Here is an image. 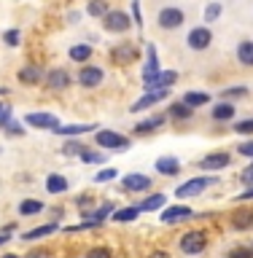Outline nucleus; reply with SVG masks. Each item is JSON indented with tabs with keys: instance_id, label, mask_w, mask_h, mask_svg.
<instances>
[{
	"instance_id": "f3484780",
	"label": "nucleus",
	"mask_w": 253,
	"mask_h": 258,
	"mask_svg": "<svg viewBox=\"0 0 253 258\" xmlns=\"http://www.w3.org/2000/svg\"><path fill=\"white\" fill-rule=\"evenodd\" d=\"M237 59L242 62V64H253V40H242V43L237 46Z\"/></svg>"
},
{
	"instance_id": "39448f33",
	"label": "nucleus",
	"mask_w": 253,
	"mask_h": 258,
	"mask_svg": "<svg viewBox=\"0 0 253 258\" xmlns=\"http://www.w3.org/2000/svg\"><path fill=\"white\" fill-rule=\"evenodd\" d=\"M159 24L165 30H175L183 24V11H178V8H162L159 11Z\"/></svg>"
},
{
	"instance_id": "c9c22d12",
	"label": "nucleus",
	"mask_w": 253,
	"mask_h": 258,
	"mask_svg": "<svg viewBox=\"0 0 253 258\" xmlns=\"http://www.w3.org/2000/svg\"><path fill=\"white\" fill-rule=\"evenodd\" d=\"M8 121H11V108H8V105H3V102H0V126H6Z\"/></svg>"
},
{
	"instance_id": "79ce46f5",
	"label": "nucleus",
	"mask_w": 253,
	"mask_h": 258,
	"mask_svg": "<svg viewBox=\"0 0 253 258\" xmlns=\"http://www.w3.org/2000/svg\"><path fill=\"white\" fill-rule=\"evenodd\" d=\"M229 258H253V253H248V250H232Z\"/></svg>"
},
{
	"instance_id": "b1692460",
	"label": "nucleus",
	"mask_w": 253,
	"mask_h": 258,
	"mask_svg": "<svg viewBox=\"0 0 253 258\" xmlns=\"http://www.w3.org/2000/svg\"><path fill=\"white\" fill-rule=\"evenodd\" d=\"M89 56H92V48L89 46H73L70 48V59H76V62H86Z\"/></svg>"
},
{
	"instance_id": "ea45409f",
	"label": "nucleus",
	"mask_w": 253,
	"mask_h": 258,
	"mask_svg": "<svg viewBox=\"0 0 253 258\" xmlns=\"http://www.w3.org/2000/svg\"><path fill=\"white\" fill-rule=\"evenodd\" d=\"M240 180H242V183H245V185H250V188H253V167H248V169H245V172H242V175H240Z\"/></svg>"
},
{
	"instance_id": "bb28decb",
	"label": "nucleus",
	"mask_w": 253,
	"mask_h": 258,
	"mask_svg": "<svg viewBox=\"0 0 253 258\" xmlns=\"http://www.w3.org/2000/svg\"><path fill=\"white\" fill-rule=\"evenodd\" d=\"M162 205H165V194H154V197H148L140 207L143 210H159Z\"/></svg>"
},
{
	"instance_id": "4468645a",
	"label": "nucleus",
	"mask_w": 253,
	"mask_h": 258,
	"mask_svg": "<svg viewBox=\"0 0 253 258\" xmlns=\"http://www.w3.org/2000/svg\"><path fill=\"white\" fill-rule=\"evenodd\" d=\"M40 76H43V70H40V64H30V68L19 70V81L22 84H38Z\"/></svg>"
},
{
	"instance_id": "a19ab883",
	"label": "nucleus",
	"mask_w": 253,
	"mask_h": 258,
	"mask_svg": "<svg viewBox=\"0 0 253 258\" xmlns=\"http://www.w3.org/2000/svg\"><path fill=\"white\" fill-rule=\"evenodd\" d=\"M237 151L242 153V156H253V143H242Z\"/></svg>"
},
{
	"instance_id": "2f4dec72",
	"label": "nucleus",
	"mask_w": 253,
	"mask_h": 258,
	"mask_svg": "<svg viewBox=\"0 0 253 258\" xmlns=\"http://www.w3.org/2000/svg\"><path fill=\"white\" fill-rule=\"evenodd\" d=\"M234 132H240V135H253V118L237 121V124H234Z\"/></svg>"
},
{
	"instance_id": "4be33fe9",
	"label": "nucleus",
	"mask_w": 253,
	"mask_h": 258,
	"mask_svg": "<svg viewBox=\"0 0 253 258\" xmlns=\"http://www.w3.org/2000/svg\"><path fill=\"white\" fill-rule=\"evenodd\" d=\"M208 100H210V97H208V94H202V92H189V94L183 97V105H189V108L194 110L197 105H205Z\"/></svg>"
},
{
	"instance_id": "37998d69",
	"label": "nucleus",
	"mask_w": 253,
	"mask_h": 258,
	"mask_svg": "<svg viewBox=\"0 0 253 258\" xmlns=\"http://www.w3.org/2000/svg\"><path fill=\"white\" fill-rule=\"evenodd\" d=\"M81 159H84V161H100V156H97V153H86V148L81 151Z\"/></svg>"
},
{
	"instance_id": "dca6fc26",
	"label": "nucleus",
	"mask_w": 253,
	"mask_h": 258,
	"mask_svg": "<svg viewBox=\"0 0 253 258\" xmlns=\"http://www.w3.org/2000/svg\"><path fill=\"white\" fill-rule=\"evenodd\" d=\"M68 73H65V70H52V73H48V78H46V84L48 86H52V89H65V86H68Z\"/></svg>"
},
{
	"instance_id": "5701e85b",
	"label": "nucleus",
	"mask_w": 253,
	"mask_h": 258,
	"mask_svg": "<svg viewBox=\"0 0 253 258\" xmlns=\"http://www.w3.org/2000/svg\"><path fill=\"white\" fill-rule=\"evenodd\" d=\"M213 118L216 121H226V118H234V105H218V108H213Z\"/></svg>"
},
{
	"instance_id": "412c9836",
	"label": "nucleus",
	"mask_w": 253,
	"mask_h": 258,
	"mask_svg": "<svg viewBox=\"0 0 253 258\" xmlns=\"http://www.w3.org/2000/svg\"><path fill=\"white\" fill-rule=\"evenodd\" d=\"M46 188L52 191V194H60L68 188V180H65L62 175H48V180H46Z\"/></svg>"
},
{
	"instance_id": "72a5a7b5",
	"label": "nucleus",
	"mask_w": 253,
	"mask_h": 258,
	"mask_svg": "<svg viewBox=\"0 0 253 258\" xmlns=\"http://www.w3.org/2000/svg\"><path fill=\"white\" fill-rule=\"evenodd\" d=\"M86 258H111V250L108 247H94L86 253Z\"/></svg>"
},
{
	"instance_id": "f704fd0d",
	"label": "nucleus",
	"mask_w": 253,
	"mask_h": 258,
	"mask_svg": "<svg viewBox=\"0 0 253 258\" xmlns=\"http://www.w3.org/2000/svg\"><path fill=\"white\" fill-rule=\"evenodd\" d=\"M113 177H116V169H103V172L94 175V180L97 183H105V180H113Z\"/></svg>"
},
{
	"instance_id": "2eb2a0df",
	"label": "nucleus",
	"mask_w": 253,
	"mask_h": 258,
	"mask_svg": "<svg viewBox=\"0 0 253 258\" xmlns=\"http://www.w3.org/2000/svg\"><path fill=\"white\" fill-rule=\"evenodd\" d=\"M178 169H181V164H178V159H173V156H162L157 161V172H162V175H175Z\"/></svg>"
},
{
	"instance_id": "09e8293b",
	"label": "nucleus",
	"mask_w": 253,
	"mask_h": 258,
	"mask_svg": "<svg viewBox=\"0 0 253 258\" xmlns=\"http://www.w3.org/2000/svg\"><path fill=\"white\" fill-rule=\"evenodd\" d=\"M30 258H46V253H32Z\"/></svg>"
},
{
	"instance_id": "a878e982",
	"label": "nucleus",
	"mask_w": 253,
	"mask_h": 258,
	"mask_svg": "<svg viewBox=\"0 0 253 258\" xmlns=\"http://www.w3.org/2000/svg\"><path fill=\"white\" fill-rule=\"evenodd\" d=\"M86 11L92 16H105V14H108V6H105V0H89Z\"/></svg>"
},
{
	"instance_id": "de8ad7c7",
	"label": "nucleus",
	"mask_w": 253,
	"mask_h": 258,
	"mask_svg": "<svg viewBox=\"0 0 253 258\" xmlns=\"http://www.w3.org/2000/svg\"><path fill=\"white\" fill-rule=\"evenodd\" d=\"M8 242V234H0V245H6Z\"/></svg>"
},
{
	"instance_id": "4c0bfd02",
	"label": "nucleus",
	"mask_w": 253,
	"mask_h": 258,
	"mask_svg": "<svg viewBox=\"0 0 253 258\" xmlns=\"http://www.w3.org/2000/svg\"><path fill=\"white\" fill-rule=\"evenodd\" d=\"M111 210H113L111 205H105V207H100V210H94V213H92V221H103V218H105V215H108V213H111Z\"/></svg>"
},
{
	"instance_id": "c85d7f7f",
	"label": "nucleus",
	"mask_w": 253,
	"mask_h": 258,
	"mask_svg": "<svg viewBox=\"0 0 253 258\" xmlns=\"http://www.w3.org/2000/svg\"><path fill=\"white\" fill-rule=\"evenodd\" d=\"M137 210H140V207H124V210H119L113 218H116V221H135V218H137Z\"/></svg>"
},
{
	"instance_id": "6e6552de",
	"label": "nucleus",
	"mask_w": 253,
	"mask_h": 258,
	"mask_svg": "<svg viewBox=\"0 0 253 258\" xmlns=\"http://www.w3.org/2000/svg\"><path fill=\"white\" fill-rule=\"evenodd\" d=\"M27 124H32V126H40V129H54L60 126V121H57L52 113H30L27 116Z\"/></svg>"
},
{
	"instance_id": "6ab92c4d",
	"label": "nucleus",
	"mask_w": 253,
	"mask_h": 258,
	"mask_svg": "<svg viewBox=\"0 0 253 258\" xmlns=\"http://www.w3.org/2000/svg\"><path fill=\"white\" fill-rule=\"evenodd\" d=\"M232 223H234V229H250L253 226V213L250 210H240V213H234Z\"/></svg>"
},
{
	"instance_id": "1a4fd4ad",
	"label": "nucleus",
	"mask_w": 253,
	"mask_h": 258,
	"mask_svg": "<svg viewBox=\"0 0 253 258\" xmlns=\"http://www.w3.org/2000/svg\"><path fill=\"white\" fill-rule=\"evenodd\" d=\"M121 185H124L127 191H145V188H151V177L148 175H127L124 180H121Z\"/></svg>"
},
{
	"instance_id": "9d476101",
	"label": "nucleus",
	"mask_w": 253,
	"mask_h": 258,
	"mask_svg": "<svg viewBox=\"0 0 253 258\" xmlns=\"http://www.w3.org/2000/svg\"><path fill=\"white\" fill-rule=\"evenodd\" d=\"M194 213H191V207H167L165 213H162V221L165 223H178V221H186V218H191Z\"/></svg>"
},
{
	"instance_id": "cd10ccee",
	"label": "nucleus",
	"mask_w": 253,
	"mask_h": 258,
	"mask_svg": "<svg viewBox=\"0 0 253 258\" xmlns=\"http://www.w3.org/2000/svg\"><path fill=\"white\" fill-rule=\"evenodd\" d=\"M57 231V223H46V226H40V229H32L24 239H38V237H43V234H52Z\"/></svg>"
},
{
	"instance_id": "58836bf2",
	"label": "nucleus",
	"mask_w": 253,
	"mask_h": 258,
	"mask_svg": "<svg viewBox=\"0 0 253 258\" xmlns=\"http://www.w3.org/2000/svg\"><path fill=\"white\" fill-rule=\"evenodd\" d=\"M6 129H8V135H22L24 129H22V124H16V121H8L6 124Z\"/></svg>"
},
{
	"instance_id": "7ed1b4c3",
	"label": "nucleus",
	"mask_w": 253,
	"mask_h": 258,
	"mask_svg": "<svg viewBox=\"0 0 253 258\" xmlns=\"http://www.w3.org/2000/svg\"><path fill=\"white\" fill-rule=\"evenodd\" d=\"M103 24H105V30H111V32H127L129 27V16L124 11H108L103 16Z\"/></svg>"
},
{
	"instance_id": "393cba45",
	"label": "nucleus",
	"mask_w": 253,
	"mask_h": 258,
	"mask_svg": "<svg viewBox=\"0 0 253 258\" xmlns=\"http://www.w3.org/2000/svg\"><path fill=\"white\" fill-rule=\"evenodd\" d=\"M40 210H43L40 202L27 199V202H22V205H19V215H35V213H40Z\"/></svg>"
},
{
	"instance_id": "c03bdc74",
	"label": "nucleus",
	"mask_w": 253,
	"mask_h": 258,
	"mask_svg": "<svg viewBox=\"0 0 253 258\" xmlns=\"http://www.w3.org/2000/svg\"><path fill=\"white\" fill-rule=\"evenodd\" d=\"M84 148L81 145H76V143H70V145H65V153H81Z\"/></svg>"
},
{
	"instance_id": "20e7f679",
	"label": "nucleus",
	"mask_w": 253,
	"mask_h": 258,
	"mask_svg": "<svg viewBox=\"0 0 253 258\" xmlns=\"http://www.w3.org/2000/svg\"><path fill=\"white\" fill-rule=\"evenodd\" d=\"M97 145H103L105 151H111V148H124V145H129V140L116 135V132H111V129H103V132H97Z\"/></svg>"
},
{
	"instance_id": "a211bd4d",
	"label": "nucleus",
	"mask_w": 253,
	"mask_h": 258,
	"mask_svg": "<svg viewBox=\"0 0 253 258\" xmlns=\"http://www.w3.org/2000/svg\"><path fill=\"white\" fill-rule=\"evenodd\" d=\"M129 59H135V48L132 46H119V48H113V62L116 64H124V62H129Z\"/></svg>"
},
{
	"instance_id": "f8f14e48",
	"label": "nucleus",
	"mask_w": 253,
	"mask_h": 258,
	"mask_svg": "<svg viewBox=\"0 0 253 258\" xmlns=\"http://www.w3.org/2000/svg\"><path fill=\"white\" fill-rule=\"evenodd\" d=\"M229 161H232L229 153H210V156L202 159V167H205V169H224Z\"/></svg>"
},
{
	"instance_id": "c756f323",
	"label": "nucleus",
	"mask_w": 253,
	"mask_h": 258,
	"mask_svg": "<svg viewBox=\"0 0 253 258\" xmlns=\"http://www.w3.org/2000/svg\"><path fill=\"white\" fill-rule=\"evenodd\" d=\"M170 113H173L175 118H189L191 116V108H189V105H183V102H178V105L170 108Z\"/></svg>"
},
{
	"instance_id": "aec40b11",
	"label": "nucleus",
	"mask_w": 253,
	"mask_h": 258,
	"mask_svg": "<svg viewBox=\"0 0 253 258\" xmlns=\"http://www.w3.org/2000/svg\"><path fill=\"white\" fill-rule=\"evenodd\" d=\"M89 129H94V124H73V126H57L54 135H84Z\"/></svg>"
},
{
	"instance_id": "a18cd8bd",
	"label": "nucleus",
	"mask_w": 253,
	"mask_h": 258,
	"mask_svg": "<svg viewBox=\"0 0 253 258\" xmlns=\"http://www.w3.org/2000/svg\"><path fill=\"white\" fill-rule=\"evenodd\" d=\"M234 94H245V89H229L226 92V97H234Z\"/></svg>"
},
{
	"instance_id": "0eeeda50",
	"label": "nucleus",
	"mask_w": 253,
	"mask_h": 258,
	"mask_svg": "<svg viewBox=\"0 0 253 258\" xmlns=\"http://www.w3.org/2000/svg\"><path fill=\"white\" fill-rule=\"evenodd\" d=\"M170 94V89H154V92H148V94H145V97H140V100H137L135 105H132V108H129V110H145V108H148V105H154V102H159V100H165V97Z\"/></svg>"
},
{
	"instance_id": "e433bc0d",
	"label": "nucleus",
	"mask_w": 253,
	"mask_h": 258,
	"mask_svg": "<svg viewBox=\"0 0 253 258\" xmlns=\"http://www.w3.org/2000/svg\"><path fill=\"white\" fill-rule=\"evenodd\" d=\"M6 43L8 46H19V30H8L6 32Z\"/></svg>"
},
{
	"instance_id": "9b49d317",
	"label": "nucleus",
	"mask_w": 253,
	"mask_h": 258,
	"mask_svg": "<svg viewBox=\"0 0 253 258\" xmlns=\"http://www.w3.org/2000/svg\"><path fill=\"white\" fill-rule=\"evenodd\" d=\"M78 81H81V86H100V81H103V70L100 68H84L81 70V76H78Z\"/></svg>"
},
{
	"instance_id": "7c9ffc66",
	"label": "nucleus",
	"mask_w": 253,
	"mask_h": 258,
	"mask_svg": "<svg viewBox=\"0 0 253 258\" xmlns=\"http://www.w3.org/2000/svg\"><path fill=\"white\" fill-rule=\"evenodd\" d=\"M162 124H165V118H162V116H154V118H148V121H143V124H137V132H148V129L162 126Z\"/></svg>"
},
{
	"instance_id": "3c124183",
	"label": "nucleus",
	"mask_w": 253,
	"mask_h": 258,
	"mask_svg": "<svg viewBox=\"0 0 253 258\" xmlns=\"http://www.w3.org/2000/svg\"><path fill=\"white\" fill-rule=\"evenodd\" d=\"M3 258H19V255H11V253H8V255H3Z\"/></svg>"
},
{
	"instance_id": "49530a36",
	"label": "nucleus",
	"mask_w": 253,
	"mask_h": 258,
	"mask_svg": "<svg viewBox=\"0 0 253 258\" xmlns=\"http://www.w3.org/2000/svg\"><path fill=\"white\" fill-rule=\"evenodd\" d=\"M240 199H253V188H248L245 194H240Z\"/></svg>"
},
{
	"instance_id": "ddd939ff",
	"label": "nucleus",
	"mask_w": 253,
	"mask_h": 258,
	"mask_svg": "<svg viewBox=\"0 0 253 258\" xmlns=\"http://www.w3.org/2000/svg\"><path fill=\"white\" fill-rule=\"evenodd\" d=\"M148 64H145V70H143V78H145V84H151L154 78L159 76V62H157V51H154V46H148Z\"/></svg>"
},
{
	"instance_id": "f257e3e1",
	"label": "nucleus",
	"mask_w": 253,
	"mask_h": 258,
	"mask_svg": "<svg viewBox=\"0 0 253 258\" xmlns=\"http://www.w3.org/2000/svg\"><path fill=\"white\" fill-rule=\"evenodd\" d=\"M205 245H208V237L202 231H189V234H183V237H181V250H183V253H189V255L202 253Z\"/></svg>"
},
{
	"instance_id": "423d86ee",
	"label": "nucleus",
	"mask_w": 253,
	"mask_h": 258,
	"mask_svg": "<svg viewBox=\"0 0 253 258\" xmlns=\"http://www.w3.org/2000/svg\"><path fill=\"white\" fill-rule=\"evenodd\" d=\"M189 46L194 48V51H202V48H208L210 46V40H213V35H210V30H205V27H197V30H191L189 32Z\"/></svg>"
},
{
	"instance_id": "8fccbe9b",
	"label": "nucleus",
	"mask_w": 253,
	"mask_h": 258,
	"mask_svg": "<svg viewBox=\"0 0 253 258\" xmlns=\"http://www.w3.org/2000/svg\"><path fill=\"white\" fill-rule=\"evenodd\" d=\"M151 258H170V255H165V253H154Z\"/></svg>"
},
{
	"instance_id": "f03ea898",
	"label": "nucleus",
	"mask_w": 253,
	"mask_h": 258,
	"mask_svg": "<svg viewBox=\"0 0 253 258\" xmlns=\"http://www.w3.org/2000/svg\"><path fill=\"white\" fill-rule=\"evenodd\" d=\"M208 185H213V177H194V180L183 183L181 188L175 191V197H181V199H186V197H197L199 191L208 188Z\"/></svg>"
},
{
	"instance_id": "473e14b6",
	"label": "nucleus",
	"mask_w": 253,
	"mask_h": 258,
	"mask_svg": "<svg viewBox=\"0 0 253 258\" xmlns=\"http://www.w3.org/2000/svg\"><path fill=\"white\" fill-rule=\"evenodd\" d=\"M218 16H221V6H218V3H213V6H208V8H205V19H208V22L218 19Z\"/></svg>"
}]
</instances>
